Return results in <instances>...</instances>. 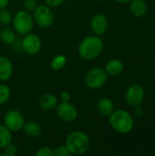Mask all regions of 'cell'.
Here are the masks:
<instances>
[{"label":"cell","mask_w":155,"mask_h":156,"mask_svg":"<svg viewBox=\"0 0 155 156\" xmlns=\"http://www.w3.org/2000/svg\"><path fill=\"white\" fill-rule=\"evenodd\" d=\"M65 145L70 154L81 155L89 151L90 142L87 133L81 131H75L68 135Z\"/></svg>","instance_id":"7a4b0ae2"},{"label":"cell","mask_w":155,"mask_h":156,"mask_svg":"<svg viewBox=\"0 0 155 156\" xmlns=\"http://www.w3.org/2000/svg\"><path fill=\"white\" fill-rule=\"evenodd\" d=\"M130 9L132 15L136 17H142L147 11L146 4L143 0H132Z\"/></svg>","instance_id":"2e32d148"},{"label":"cell","mask_w":155,"mask_h":156,"mask_svg":"<svg viewBox=\"0 0 155 156\" xmlns=\"http://www.w3.org/2000/svg\"><path fill=\"white\" fill-rule=\"evenodd\" d=\"M12 23L15 31L19 35L25 36L31 32L34 27V18L30 12L26 10H20L15 15V16H13Z\"/></svg>","instance_id":"277c9868"},{"label":"cell","mask_w":155,"mask_h":156,"mask_svg":"<svg viewBox=\"0 0 155 156\" xmlns=\"http://www.w3.org/2000/svg\"><path fill=\"white\" fill-rule=\"evenodd\" d=\"M56 112L58 117L66 122H74L78 117V110L69 101L66 102H60L56 107Z\"/></svg>","instance_id":"ba28073f"},{"label":"cell","mask_w":155,"mask_h":156,"mask_svg":"<svg viewBox=\"0 0 155 156\" xmlns=\"http://www.w3.org/2000/svg\"><path fill=\"white\" fill-rule=\"evenodd\" d=\"M13 74V65L9 58L0 56V81L8 80Z\"/></svg>","instance_id":"7c38bea8"},{"label":"cell","mask_w":155,"mask_h":156,"mask_svg":"<svg viewBox=\"0 0 155 156\" xmlns=\"http://www.w3.org/2000/svg\"><path fill=\"white\" fill-rule=\"evenodd\" d=\"M3 150H4V153L2 154V155L13 156L15 155L16 153V146L12 144H9L5 147H4Z\"/></svg>","instance_id":"cb8c5ba5"},{"label":"cell","mask_w":155,"mask_h":156,"mask_svg":"<svg viewBox=\"0 0 155 156\" xmlns=\"http://www.w3.org/2000/svg\"><path fill=\"white\" fill-rule=\"evenodd\" d=\"M12 142L11 131L4 124H0V149H3Z\"/></svg>","instance_id":"ac0fdd59"},{"label":"cell","mask_w":155,"mask_h":156,"mask_svg":"<svg viewBox=\"0 0 155 156\" xmlns=\"http://www.w3.org/2000/svg\"><path fill=\"white\" fill-rule=\"evenodd\" d=\"M143 99H144V90L141 85L133 84L128 89L126 92L125 100L130 106L132 107L139 106L143 101Z\"/></svg>","instance_id":"30bf717a"},{"label":"cell","mask_w":155,"mask_h":156,"mask_svg":"<svg viewBox=\"0 0 155 156\" xmlns=\"http://www.w3.org/2000/svg\"><path fill=\"white\" fill-rule=\"evenodd\" d=\"M38 104L40 108L44 111H50L54 108L57 107L58 104V98L51 93H46L42 95L38 101Z\"/></svg>","instance_id":"4fadbf2b"},{"label":"cell","mask_w":155,"mask_h":156,"mask_svg":"<svg viewBox=\"0 0 155 156\" xmlns=\"http://www.w3.org/2000/svg\"><path fill=\"white\" fill-rule=\"evenodd\" d=\"M8 4H9V0H0V10L6 8Z\"/></svg>","instance_id":"f546056e"},{"label":"cell","mask_w":155,"mask_h":156,"mask_svg":"<svg viewBox=\"0 0 155 156\" xmlns=\"http://www.w3.org/2000/svg\"><path fill=\"white\" fill-rule=\"evenodd\" d=\"M134 114L137 116V117H141L143 114V111L142 108H140L139 106H136V109L134 111Z\"/></svg>","instance_id":"f1b7e54d"},{"label":"cell","mask_w":155,"mask_h":156,"mask_svg":"<svg viewBox=\"0 0 155 156\" xmlns=\"http://www.w3.org/2000/svg\"><path fill=\"white\" fill-rule=\"evenodd\" d=\"M11 90L5 84L0 83V105L5 104L10 98Z\"/></svg>","instance_id":"44dd1931"},{"label":"cell","mask_w":155,"mask_h":156,"mask_svg":"<svg viewBox=\"0 0 155 156\" xmlns=\"http://www.w3.org/2000/svg\"><path fill=\"white\" fill-rule=\"evenodd\" d=\"M98 112L106 117H109L112 112L114 111V104L112 101L109 98H102L101 100L99 101L98 105H97Z\"/></svg>","instance_id":"9a60e30c"},{"label":"cell","mask_w":155,"mask_h":156,"mask_svg":"<svg viewBox=\"0 0 155 156\" xmlns=\"http://www.w3.org/2000/svg\"><path fill=\"white\" fill-rule=\"evenodd\" d=\"M108 74L101 68H93L85 76V85L90 90H97L104 86L107 81Z\"/></svg>","instance_id":"5b68a950"},{"label":"cell","mask_w":155,"mask_h":156,"mask_svg":"<svg viewBox=\"0 0 155 156\" xmlns=\"http://www.w3.org/2000/svg\"><path fill=\"white\" fill-rule=\"evenodd\" d=\"M4 122L11 132H18L23 129L25 118L20 112L16 110H10L5 114Z\"/></svg>","instance_id":"52a82bcc"},{"label":"cell","mask_w":155,"mask_h":156,"mask_svg":"<svg viewBox=\"0 0 155 156\" xmlns=\"http://www.w3.org/2000/svg\"><path fill=\"white\" fill-rule=\"evenodd\" d=\"M100 1H102V0H100Z\"/></svg>","instance_id":"1f68e13d"},{"label":"cell","mask_w":155,"mask_h":156,"mask_svg":"<svg viewBox=\"0 0 155 156\" xmlns=\"http://www.w3.org/2000/svg\"><path fill=\"white\" fill-rule=\"evenodd\" d=\"M0 39L4 43L8 44V45L14 44L16 41V33L14 30H12L8 27H5V28L2 29L0 32Z\"/></svg>","instance_id":"d6986e66"},{"label":"cell","mask_w":155,"mask_h":156,"mask_svg":"<svg viewBox=\"0 0 155 156\" xmlns=\"http://www.w3.org/2000/svg\"><path fill=\"white\" fill-rule=\"evenodd\" d=\"M66 64H67V58L64 55H58L52 58L50 66L54 70H60L66 66Z\"/></svg>","instance_id":"ffe728a7"},{"label":"cell","mask_w":155,"mask_h":156,"mask_svg":"<svg viewBox=\"0 0 155 156\" xmlns=\"http://www.w3.org/2000/svg\"><path fill=\"white\" fill-rule=\"evenodd\" d=\"M23 130H24L25 133L30 137H37L41 133L40 125L35 122H32V121L25 122V124L23 126Z\"/></svg>","instance_id":"e0dca14e"},{"label":"cell","mask_w":155,"mask_h":156,"mask_svg":"<svg viewBox=\"0 0 155 156\" xmlns=\"http://www.w3.org/2000/svg\"><path fill=\"white\" fill-rule=\"evenodd\" d=\"M103 50V42L99 36L86 37L79 43L78 48L79 55L85 60H93L97 58Z\"/></svg>","instance_id":"6da1fadb"},{"label":"cell","mask_w":155,"mask_h":156,"mask_svg":"<svg viewBox=\"0 0 155 156\" xmlns=\"http://www.w3.org/2000/svg\"><path fill=\"white\" fill-rule=\"evenodd\" d=\"M115 1H117V2H119V3H122V4H125V3L131 2L132 0H115Z\"/></svg>","instance_id":"4dcf8cb0"},{"label":"cell","mask_w":155,"mask_h":156,"mask_svg":"<svg viewBox=\"0 0 155 156\" xmlns=\"http://www.w3.org/2000/svg\"><path fill=\"white\" fill-rule=\"evenodd\" d=\"M59 98H60V101H61L62 102H66V101H70L71 96H70V93H69V91L64 90V91H62V92L60 93Z\"/></svg>","instance_id":"83f0119b"},{"label":"cell","mask_w":155,"mask_h":156,"mask_svg":"<svg viewBox=\"0 0 155 156\" xmlns=\"http://www.w3.org/2000/svg\"><path fill=\"white\" fill-rule=\"evenodd\" d=\"M65 0H44L45 2V5L50 6V7H56V6H58L60 5L61 4L64 3Z\"/></svg>","instance_id":"4316f807"},{"label":"cell","mask_w":155,"mask_h":156,"mask_svg":"<svg viewBox=\"0 0 155 156\" xmlns=\"http://www.w3.org/2000/svg\"><path fill=\"white\" fill-rule=\"evenodd\" d=\"M109 117L111 126L120 133H127L133 128V119L132 115L125 110L113 111Z\"/></svg>","instance_id":"3957f363"},{"label":"cell","mask_w":155,"mask_h":156,"mask_svg":"<svg viewBox=\"0 0 155 156\" xmlns=\"http://www.w3.org/2000/svg\"><path fill=\"white\" fill-rule=\"evenodd\" d=\"M37 156H53V150L48 146L41 147L38 151L36 153Z\"/></svg>","instance_id":"484cf974"},{"label":"cell","mask_w":155,"mask_h":156,"mask_svg":"<svg viewBox=\"0 0 155 156\" xmlns=\"http://www.w3.org/2000/svg\"><path fill=\"white\" fill-rule=\"evenodd\" d=\"M123 69H124L123 63L117 58L111 59L105 66V71L107 72V74L113 77L120 75L123 71Z\"/></svg>","instance_id":"5bb4252c"},{"label":"cell","mask_w":155,"mask_h":156,"mask_svg":"<svg viewBox=\"0 0 155 156\" xmlns=\"http://www.w3.org/2000/svg\"><path fill=\"white\" fill-rule=\"evenodd\" d=\"M34 22L37 24L40 27H49L54 22V13L51 10L50 6L47 5H37L33 11Z\"/></svg>","instance_id":"8992f818"},{"label":"cell","mask_w":155,"mask_h":156,"mask_svg":"<svg viewBox=\"0 0 155 156\" xmlns=\"http://www.w3.org/2000/svg\"><path fill=\"white\" fill-rule=\"evenodd\" d=\"M71 155L69 150L67 149L66 145L57 146L53 149V156H69Z\"/></svg>","instance_id":"603a6c76"},{"label":"cell","mask_w":155,"mask_h":156,"mask_svg":"<svg viewBox=\"0 0 155 156\" xmlns=\"http://www.w3.org/2000/svg\"><path fill=\"white\" fill-rule=\"evenodd\" d=\"M21 47L26 54L36 55L41 48V40L37 35L27 33L22 39Z\"/></svg>","instance_id":"9c48e42d"},{"label":"cell","mask_w":155,"mask_h":156,"mask_svg":"<svg viewBox=\"0 0 155 156\" xmlns=\"http://www.w3.org/2000/svg\"><path fill=\"white\" fill-rule=\"evenodd\" d=\"M23 6H24L25 10H26L28 12L34 11L35 8L37 6V1L36 0H24L23 1Z\"/></svg>","instance_id":"d4e9b609"},{"label":"cell","mask_w":155,"mask_h":156,"mask_svg":"<svg viewBox=\"0 0 155 156\" xmlns=\"http://www.w3.org/2000/svg\"><path fill=\"white\" fill-rule=\"evenodd\" d=\"M109 22L107 17L103 14H96L92 16L90 27L91 30L94 32L95 35L100 36L103 35L108 29Z\"/></svg>","instance_id":"8fae6325"},{"label":"cell","mask_w":155,"mask_h":156,"mask_svg":"<svg viewBox=\"0 0 155 156\" xmlns=\"http://www.w3.org/2000/svg\"><path fill=\"white\" fill-rule=\"evenodd\" d=\"M12 20H13V16L8 10H6V8L0 10V24L1 25L7 26L12 22Z\"/></svg>","instance_id":"7402d4cb"}]
</instances>
